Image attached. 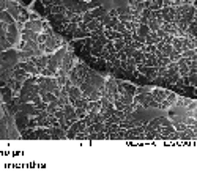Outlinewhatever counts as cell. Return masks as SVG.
I'll use <instances>...</instances> for the list:
<instances>
[{"instance_id":"cell-1","label":"cell","mask_w":197,"mask_h":173,"mask_svg":"<svg viewBox=\"0 0 197 173\" xmlns=\"http://www.w3.org/2000/svg\"><path fill=\"white\" fill-rule=\"evenodd\" d=\"M88 69H90V66H88L87 63H82L80 60H77L76 65L69 69V73H68V79L71 80L73 85L80 87V84L85 80V76H87Z\"/></svg>"},{"instance_id":"cell-2","label":"cell","mask_w":197,"mask_h":173,"mask_svg":"<svg viewBox=\"0 0 197 173\" xmlns=\"http://www.w3.org/2000/svg\"><path fill=\"white\" fill-rule=\"evenodd\" d=\"M125 140H145V131H144V126H136V127L126 129Z\"/></svg>"},{"instance_id":"cell-3","label":"cell","mask_w":197,"mask_h":173,"mask_svg":"<svg viewBox=\"0 0 197 173\" xmlns=\"http://www.w3.org/2000/svg\"><path fill=\"white\" fill-rule=\"evenodd\" d=\"M27 120H29V115L24 113V112H16L14 113V123H16V127L19 132H22L25 127H27Z\"/></svg>"},{"instance_id":"cell-4","label":"cell","mask_w":197,"mask_h":173,"mask_svg":"<svg viewBox=\"0 0 197 173\" xmlns=\"http://www.w3.org/2000/svg\"><path fill=\"white\" fill-rule=\"evenodd\" d=\"M47 131H49L51 140H62V138H66V132H65L62 127H58V126H49Z\"/></svg>"},{"instance_id":"cell-5","label":"cell","mask_w":197,"mask_h":173,"mask_svg":"<svg viewBox=\"0 0 197 173\" xmlns=\"http://www.w3.org/2000/svg\"><path fill=\"white\" fill-rule=\"evenodd\" d=\"M151 99H153V96H151L150 91H148V93H139V95H134V101L139 102L144 109H148V104H150Z\"/></svg>"},{"instance_id":"cell-6","label":"cell","mask_w":197,"mask_h":173,"mask_svg":"<svg viewBox=\"0 0 197 173\" xmlns=\"http://www.w3.org/2000/svg\"><path fill=\"white\" fill-rule=\"evenodd\" d=\"M43 21H44V19L27 21V22H24V29H29V30H33V32H36V33H41V32H43Z\"/></svg>"},{"instance_id":"cell-7","label":"cell","mask_w":197,"mask_h":173,"mask_svg":"<svg viewBox=\"0 0 197 173\" xmlns=\"http://www.w3.org/2000/svg\"><path fill=\"white\" fill-rule=\"evenodd\" d=\"M63 112H65V120H68V121H71V123H74L76 120H79V118L76 116L74 107H73V105H71L69 102L63 105Z\"/></svg>"},{"instance_id":"cell-8","label":"cell","mask_w":197,"mask_h":173,"mask_svg":"<svg viewBox=\"0 0 197 173\" xmlns=\"http://www.w3.org/2000/svg\"><path fill=\"white\" fill-rule=\"evenodd\" d=\"M35 138H38V140H51L47 127H36L35 129Z\"/></svg>"},{"instance_id":"cell-9","label":"cell","mask_w":197,"mask_h":173,"mask_svg":"<svg viewBox=\"0 0 197 173\" xmlns=\"http://www.w3.org/2000/svg\"><path fill=\"white\" fill-rule=\"evenodd\" d=\"M32 8H33V11H36V13L41 16V19H46V7L40 2V0H33Z\"/></svg>"},{"instance_id":"cell-10","label":"cell","mask_w":197,"mask_h":173,"mask_svg":"<svg viewBox=\"0 0 197 173\" xmlns=\"http://www.w3.org/2000/svg\"><path fill=\"white\" fill-rule=\"evenodd\" d=\"M47 62H49V55H47V54H43V55L36 57V60H35V66L41 71L43 68L47 66Z\"/></svg>"},{"instance_id":"cell-11","label":"cell","mask_w":197,"mask_h":173,"mask_svg":"<svg viewBox=\"0 0 197 173\" xmlns=\"http://www.w3.org/2000/svg\"><path fill=\"white\" fill-rule=\"evenodd\" d=\"M0 93H2V98H3V101L7 102V104H10L11 102V99H13V90L10 88V87H2L0 88Z\"/></svg>"},{"instance_id":"cell-12","label":"cell","mask_w":197,"mask_h":173,"mask_svg":"<svg viewBox=\"0 0 197 173\" xmlns=\"http://www.w3.org/2000/svg\"><path fill=\"white\" fill-rule=\"evenodd\" d=\"M90 11V14H91V18L93 19H98V18H101L103 14H106L107 13V10L101 5V7H98V8H93V10H88Z\"/></svg>"},{"instance_id":"cell-13","label":"cell","mask_w":197,"mask_h":173,"mask_svg":"<svg viewBox=\"0 0 197 173\" xmlns=\"http://www.w3.org/2000/svg\"><path fill=\"white\" fill-rule=\"evenodd\" d=\"M191 101H192V99L188 98V96H178V95H177V99H175V104H173V105H177V107H186Z\"/></svg>"},{"instance_id":"cell-14","label":"cell","mask_w":197,"mask_h":173,"mask_svg":"<svg viewBox=\"0 0 197 173\" xmlns=\"http://www.w3.org/2000/svg\"><path fill=\"white\" fill-rule=\"evenodd\" d=\"M0 21H3L5 24H14L16 21L13 19V16L7 11V10H3V11H0Z\"/></svg>"},{"instance_id":"cell-15","label":"cell","mask_w":197,"mask_h":173,"mask_svg":"<svg viewBox=\"0 0 197 173\" xmlns=\"http://www.w3.org/2000/svg\"><path fill=\"white\" fill-rule=\"evenodd\" d=\"M136 33H137L139 36L145 38V36H147V35L150 33V29H148V25H147V24H139V27H137Z\"/></svg>"},{"instance_id":"cell-16","label":"cell","mask_w":197,"mask_h":173,"mask_svg":"<svg viewBox=\"0 0 197 173\" xmlns=\"http://www.w3.org/2000/svg\"><path fill=\"white\" fill-rule=\"evenodd\" d=\"M133 58H134L136 65H142V63H144V52H142L140 49H134Z\"/></svg>"},{"instance_id":"cell-17","label":"cell","mask_w":197,"mask_h":173,"mask_svg":"<svg viewBox=\"0 0 197 173\" xmlns=\"http://www.w3.org/2000/svg\"><path fill=\"white\" fill-rule=\"evenodd\" d=\"M181 57L184 58H197V49H188L181 52Z\"/></svg>"},{"instance_id":"cell-18","label":"cell","mask_w":197,"mask_h":173,"mask_svg":"<svg viewBox=\"0 0 197 173\" xmlns=\"http://www.w3.org/2000/svg\"><path fill=\"white\" fill-rule=\"evenodd\" d=\"M65 11H66L65 5H52V8H51V13H52V14H62V13H65Z\"/></svg>"},{"instance_id":"cell-19","label":"cell","mask_w":197,"mask_h":173,"mask_svg":"<svg viewBox=\"0 0 197 173\" xmlns=\"http://www.w3.org/2000/svg\"><path fill=\"white\" fill-rule=\"evenodd\" d=\"M147 25H148L150 32H156V30L159 29V22H158L156 19H148V21H147Z\"/></svg>"},{"instance_id":"cell-20","label":"cell","mask_w":197,"mask_h":173,"mask_svg":"<svg viewBox=\"0 0 197 173\" xmlns=\"http://www.w3.org/2000/svg\"><path fill=\"white\" fill-rule=\"evenodd\" d=\"M101 96H103V95H101L100 90H93V91L88 95L87 99H88V101H98V99H101Z\"/></svg>"},{"instance_id":"cell-21","label":"cell","mask_w":197,"mask_h":173,"mask_svg":"<svg viewBox=\"0 0 197 173\" xmlns=\"http://www.w3.org/2000/svg\"><path fill=\"white\" fill-rule=\"evenodd\" d=\"M41 99H43L44 102H52V101H55V99H57V96H55L54 93H51V91H47V93H44V95H41Z\"/></svg>"},{"instance_id":"cell-22","label":"cell","mask_w":197,"mask_h":173,"mask_svg":"<svg viewBox=\"0 0 197 173\" xmlns=\"http://www.w3.org/2000/svg\"><path fill=\"white\" fill-rule=\"evenodd\" d=\"M27 127H29V129H36V127H38L36 116H29V120H27ZM27 127H25V129H27Z\"/></svg>"},{"instance_id":"cell-23","label":"cell","mask_w":197,"mask_h":173,"mask_svg":"<svg viewBox=\"0 0 197 173\" xmlns=\"http://www.w3.org/2000/svg\"><path fill=\"white\" fill-rule=\"evenodd\" d=\"M57 109H58V104H57V99H55V101H52V102H47L46 112H47V113H54Z\"/></svg>"},{"instance_id":"cell-24","label":"cell","mask_w":197,"mask_h":173,"mask_svg":"<svg viewBox=\"0 0 197 173\" xmlns=\"http://www.w3.org/2000/svg\"><path fill=\"white\" fill-rule=\"evenodd\" d=\"M74 112H76V116H77L79 120H82V118L87 115V109H85V107H76Z\"/></svg>"},{"instance_id":"cell-25","label":"cell","mask_w":197,"mask_h":173,"mask_svg":"<svg viewBox=\"0 0 197 173\" xmlns=\"http://www.w3.org/2000/svg\"><path fill=\"white\" fill-rule=\"evenodd\" d=\"M117 24H118V18H111V21L107 22V25H106L104 29H107V30H114Z\"/></svg>"},{"instance_id":"cell-26","label":"cell","mask_w":197,"mask_h":173,"mask_svg":"<svg viewBox=\"0 0 197 173\" xmlns=\"http://www.w3.org/2000/svg\"><path fill=\"white\" fill-rule=\"evenodd\" d=\"M126 44H125V41H123V38L122 40H115L114 41V47H115V51L118 52V51H123V47H125Z\"/></svg>"},{"instance_id":"cell-27","label":"cell","mask_w":197,"mask_h":173,"mask_svg":"<svg viewBox=\"0 0 197 173\" xmlns=\"http://www.w3.org/2000/svg\"><path fill=\"white\" fill-rule=\"evenodd\" d=\"M76 140H88V132H87V129L85 131H80V132H76V137H74Z\"/></svg>"},{"instance_id":"cell-28","label":"cell","mask_w":197,"mask_h":173,"mask_svg":"<svg viewBox=\"0 0 197 173\" xmlns=\"http://www.w3.org/2000/svg\"><path fill=\"white\" fill-rule=\"evenodd\" d=\"M103 5V0H90L88 2V10H93V8H98Z\"/></svg>"},{"instance_id":"cell-29","label":"cell","mask_w":197,"mask_h":173,"mask_svg":"<svg viewBox=\"0 0 197 173\" xmlns=\"http://www.w3.org/2000/svg\"><path fill=\"white\" fill-rule=\"evenodd\" d=\"M47 33H44V32H41V33H38V38H36V43L38 44H44L46 43V40H47Z\"/></svg>"},{"instance_id":"cell-30","label":"cell","mask_w":197,"mask_h":173,"mask_svg":"<svg viewBox=\"0 0 197 173\" xmlns=\"http://www.w3.org/2000/svg\"><path fill=\"white\" fill-rule=\"evenodd\" d=\"M178 58H181V52L172 51V52H170V55H169V60H170V62H177Z\"/></svg>"},{"instance_id":"cell-31","label":"cell","mask_w":197,"mask_h":173,"mask_svg":"<svg viewBox=\"0 0 197 173\" xmlns=\"http://www.w3.org/2000/svg\"><path fill=\"white\" fill-rule=\"evenodd\" d=\"M115 8H117L118 14H129V5H126V7H115Z\"/></svg>"},{"instance_id":"cell-32","label":"cell","mask_w":197,"mask_h":173,"mask_svg":"<svg viewBox=\"0 0 197 173\" xmlns=\"http://www.w3.org/2000/svg\"><path fill=\"white\" fill-rule=\"evenodd\" d=\"M188 79L191 87H197V74H188Z\"/></svg>"},{"instance_id":"cell-33","label":"cell","mask_w":197,"mask_h":173,"mask_svg":"<svg viewBox=\"0 0 197 173\" xmlns=\"http://www.w3.org/2000/svg\"><path fill=\"white\" fill-rule=\"evenodd\" d=\"M35 107H36L40 112H41V110H46V109H47V102H44V101L41 99V101H38V102L35 104Z\"/></svg>"},{"instance_id":"cell-34","label":"cell","mask_w":197,"mask_h":173,"mask_svg":"<svg viewBox=\"0 0 197 173\" xmlns=\"http://www.w3.org/2000/svg\"><path fill=\"white\" fill-rule=\"evenodd\" d=\"M7 27H8V24H5L3 21H0V36L7 35Z\"/></svg>"},{"instance_id":"cell-35","label":"cell","mask_w":197,"mask_h":173,"mask_svg":"<svg viewBox=\"0 0 197 173\" xmlns=\"http://www.w3.org/2000/svg\"><path fill=\"white\" fill-rule=\"evenodd\" d=\"M133 16L131 14H118V22H126V21H131Z\"/></svg>"},{"instance_id":"cell-36","label":"cell","mask_w":197,"mask_h":173,"mask_svg":"<svg viewBox=\"0 0 197 173\" xmlns=\"http://www.w3.org/2000/svg\"><path fill=\"white\" fill-rule=\"evenodd\" d=\"M123 52L126 54V57H133V54H134V49H133L131 46H125V47H123Z\"/></svg>"},{"instance_id":"cell-37","label":"cell","mask_w":197,"mask_h":173,"mask_svg":"<svg viewBox=\"0 0 197 173\" xmlns=\"http://www.w3.org/2000/svg\"><path fill=\"white\" fill-rule=\"evenodd\" d=\"M148 91H151V88H148V87H136V95H139V93H148Z\"/></svg>"},{"instance_id":"cell-38","label":"cell","mask_w":197,"mask_h":173,"mask_svg":"<svg viewBox=\"0 0 197 173\" xmlns=\"http://www.w3.org/2000/svg\"><path fill=\"white\" fill-rule=\"evenodd\" d=\"M114 107H115L117 110H123V109H125V104H123L120 99H115V101H114Z\"/></svg>"},{"instance_id":"cell-39","label":"cell","mask_w":197,"mask_h":173,"mask_svg":"<svg viewBox=\"0 0 197 173\" xmlns=\"http://www.w3.org/2000/svg\"><path fill=\"white\" fill-rule=\"evenodd\" d=\"M36 19H41V16H40L36 11H32V13H29V21H36Z\"/></svg>"},{"instance_id":"cell-40","label":"cell","mask_w":197,"mask_h":173,"mask_svg":"<svg viewBox=\"0 0 197 173\" xmlns=\"http://www.w3.org/2000/svg\"><path fill=\"white\" fill-rule=\"evenodd\" d=\"M107 14H109V18H118L117 8H111V10H107Z\"/></svg>"},{"instance_id":"cell-41","label":"cell","mask_w":197,"mask_h":173,"mask_svg":"<svg viewBox=\"0 0 197 173\" xmlns=\"http://www.w3.org/2000/svg\"><path fill=\"white\" fill-rule=\"evenodd\" d=\"M96 138H98V140H106V132H104V131L96 132Z\"/></svg>"},{"instance_id":"cell-42","label":"cell","mask_w":197,"mask_h":173,"mask_svg":"<svg viewBox=\"0 0 197 173\" xmlns=\"http://www.w3.org/2000/svg\"><path fill=\"white\" fill-rule=\"evenodd\" d=\"M156 35H158V36H159V38L162 40V38H164V36H166L167 33H166V32H164L162 29H158V30H156Z\"/></svg>"},{"instance_id":"cell-43","label":"cell","mask_w":197,"mask_h":173,"mask_svg":"<svg viewBox=\"0 0 197 173\" xmlns=\"http://www.w3.org/2000/svg\"><path fill=\"white\" fill-rule=\"evenodd\" d=\"M18 2H19V3L22 5V7H29V5H30V3L33 2V0H18Z\"/></svg>"},{"instance_id":"cell-44","label":"cell","mask_w":197,"mask_h":173,"mask_svg":"<svg viewBox=\"0 0 197 173\" xmlns=\"http://www.w3.org/2000/svg\"><path fill=\"white\" fill-rule=\"evenodd\" d=\"M77 29H79V30H87V24L82 21V22H79V24H77Z\"/></svg>"},{"instance_id":"cell-45","label":"cell","mask_w":197,"mask_h":173,"mask_svg":"<svg viewBox=\"0 0 197 173\" xmlns=\"http://www.w3.org/2000/svg\"><path fill=\"white\" fill-rule=\"evenodd\" d=\"M0 71H2V65H0Z\"/></svg>"},{"instance_id":"cell-46","label":"cell","mask_w":197,"mask_h":173,"mask_svg":"<svg viewBox=\"0 0 197 173\" xmlns=\"http://www.w3.org/2000/svg\"><path fill=\"white\" fill-rule=\"evenodd\" d=\"M172 2H173V0H170V3H172Z\"/></svg>"}]
</instances>
